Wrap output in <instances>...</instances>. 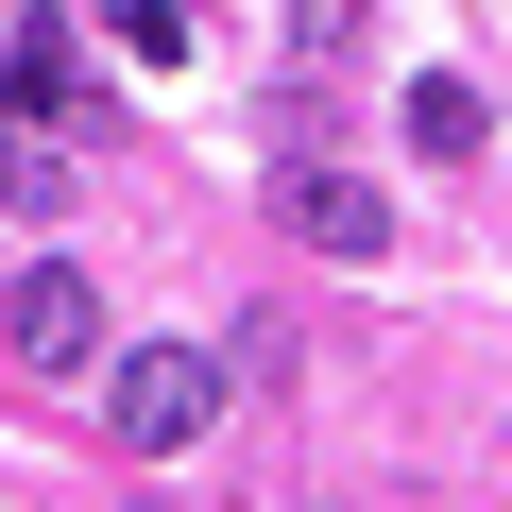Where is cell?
Instances as JSON below:
<instances>
[{
    "label": "cell",
    "instance_id": "obj_7",
    "mask_svg": "<svg viewBox=\"0 0 512 512\" xmlns=\"http://www.w3.org/2000/svg\"><path fill=\"white\" fill-rule=\"evenodd\" d=\"M291 35H308V69H342V52L376 35V0H308V18H291Z\"/></svg>",
    "mask_w": 512,
    "mask_h": 512
},
{
    "label": "cell",
    "instance_id": "obj_3",
    "mask_svg": "<svg viewBox=\"0 0 512 512\" xmlns=\"http://www.w3.org/2000/svg\"><path fill=\"white\" fill-rule=\"evenodd\" d=\"M274 222H291L308 256H376V239H393V205H376L359 171H325V154H291V171H274Z\"/></svg>",
    "mask_w": 512,
    "mask_h": 512
},
{
    "label": "cell",
    "instance_id": "obj_6",
    "mask_svg": "<svg viewBox=\"0 0 512 512\" xmlns=\"http://www.w3.org/2000/svg\"><path fill=\"white\" fill-rule=\"evenodd\" d=\"M410 154H444V171L478 154V86H461V69H427V86H410Z\"/></svg>",
    "mask_w": 512,
    "mask_h": 512
},
{
    "label": "cell",
    "instance_id": "obj_2",
    "mask_svg": "<svg viewBox=\"0 0 512 512\" xmlns=\"http://www.w3.org/2000/svg\"><path fill=\"white\" fill-rule=\"evenodd\" d=\"M0 325H18V359H35V376H103V291L69 274V256H35Z\"/></svg>",
    "mask_w": 512,
    "mask_h": 512
},
{
    "label": "cell",
    "instance_id": "obj_4",
    "mask_svg": "<svg viewBox=\"0 0 512 512\" xmlns=\"http://www.w3.org/2000/svg\"><path fill=\"white\" fill-rule=\"evenodd\" d=\"M0 103H18V120H86V52H69V18H18V35H0Z\"/></svg>",
    "mask_w": 512,
    "mask_h": 512
},
{
    "label": "cell",
    "instance_id": "obj_5",
    "mask_svg": "<svg viewBox=\"0 0 512 512\" xmlns=\"http://www.w3.org/2000/svg\"><path fill=\"white\" fill-rule=\"evenodd\" d=\"M0 205H69V154H52V120H18V103H0Z\"/></svg>",
    "mask_w": 512,
    "mask_h": 512
},
{
    "label": "cell",
    "instance_id": "obj_1",
    "mask_svg": "<svg viewBox=\"0 0 512 512\" xmlns=\"http://www.w3.org/2000/svg\"><path fill=\"white\" fill-rule=\"evenodd\" d=\"M205 410H222L205 342H137V359H103V427H120V461H171V444H205Z\"/></svg>",
    "mask_w": 512,
    "mask_h": 512
}]
</instances>
